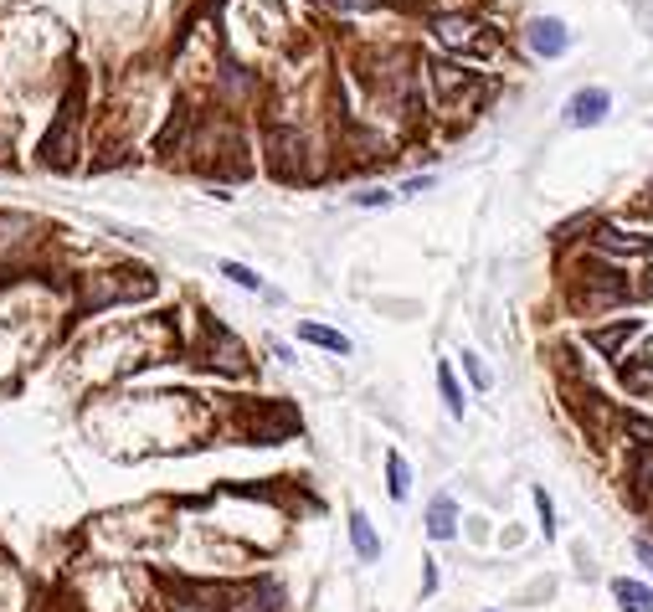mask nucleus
I'll return each instance as SVG.
<instances>
[{"label": "nucleus", "mask_w": 653, "mask_h": 612, "mask_svg": "<svg viewBox=\"0 0 653 612\" xmlns=\"http://www.w3.org/2000/svg\"><path fill=\"white\" fill-rule=\"evenodd\" d=\"M628 298H633V283L622 278L618 267H602V263L581 267L571 283V309H581V315H602V309H618Z\"/></svg>", "instance_id": "f257e3e1"}, {"label": "nucleus", "mask_w": 653, "mask_h": 612, "mask_svg": "<svg viewBox=\"0 0 653 612\" xmlns=\"http://www.w3.org/2000/svg\"><path fill=\"white\" fill-rule=\"evenodd\" d=\"M432 32H437V42H447V47H458V52H489L495 47V32H478V21H463V16H443Z\"/></svg>", "instance_id": "f03ea898"}, {"label": "nucleus", "mask_w": 653, "mask_h": 612, "mask_svg": "<svg viewBox=\"0 0 653 612\" xmlns=\"http://www.w3.org/2000/svg\"><path fill=\"white\" fill-rule=\"evenodd\" d=\"M607 109H612V93L607 88H576L571 103H566V124L571 129H591V124H602Z\"/></svg>", "instance_id": "7ed1b4c3"}, {"label": "nucleus", "mask_w": 653, "mask_h": 612, "mask_svg": "<svg viewBox=\"0 0 653 612\" xmlns=\"http://www.w3.org/2000/svg\"><path fill=\"white\" fill-rule=\"evenodd\" d=\"M525 42L535 57H561V52L571 47V32H566V21H556V16H535L525 26Z\"/></svg>", "instance_id": "20e7f679"}, {"label": "nucleus", "mask_w": 653, "mask_h": 612, "mask_svg": "<svg viewBox=\"0 0 653 612\" xmlns=\"http://www.w3.org/2000/svg\"><path fill=\"white\" fill-rule=\"evenodd\" d=\"M591 242H597L607 257H643V252H653V237L648 232H622V227H597Z\"/></svg>", "instance_id": "39448f33"}, {"label": "nucleus", "mask_w": 653, "mask_h": 612, "mask_svg": "<svg viewBox=\"0 0 653 612\" xmlns=\"http://www.w3.org/2000/svg\"><path fill=\"white\" fill-rule=\"evenodd\" d=\"M427 78H432V93H437V103H443V109H447V98H468V93H478V83L474 78H468V73H463V67H447V63H432V73H427Z\"/></svg>", "instance_id": "423d86ee"}, {"label": "nucleus", "mask_w": 653, "mask_h": 612, "mask_svg": "<svg viewBox=\"0 0 653 612\" xmlns=\"http://www.w3.org/2000/svg\"><path fill=\"white\" fill-rule=\"evenodd\" d=\"M427 535L432 540H453V535H458V504L447 500V494H437V500L427 504Z\"/></svg>", "instance_id": "0eeeda50"}, {"label": "nucleus", "mask_w": 653, "mask_h": 612, "mask_svg": "<svg viewBox=\"0 0 653 612\" xmlns=\"http://www.w3.org/2000/svg\"><path fill=\"white\" fill-rule=\"evenodd\" d=\"M612 597H618L622 612H653V587H643V581L618 577V581H612Z\"/></svg>", "instance_id": "6e6552de"}, {"label": "nucleus", "mask_w": 653, "mask_h": 612, "mask_svg": "<svg viewBox=\"0 0 653 612\" xmlns=\"http://www.w3.org/2000/svg\"><path fill=\"white\" fill-rule=\"evenodd\" d=\"M299 340L303 345H319V350H335V355H351V340H345L340 330H330V325H309V319H303Z\"/></svg>", "instance_id": "1a4fd4ad"}, {"label": "nucleus", "mask_w": 653, "mask_h": 612, "mask_svg": "<svg viewBox=\"0 0 653 612\" xmlns=\"http://www.w3.org/2000/svg\"><path fill=\"white\" fill-rule=\"evenodd\" d=\"M351 540H355V556H360V561H376V556H381V540H376V530H370V520L360 515V510L351 515Z\"/></svg>", "instance_id": "9d476101"}, {"label": "nucleus", "mask_w": 653, "mask_h": 612, "mask_svg": "<svg viewBox=\"0 0 653 612\" xmlns=\"http://www.w3.org/2000/svg\"><path fill=\"white\" fill-rule=\"evenodd\" d=\"M386 489H391V500H407V489H412V469L401 453H386Z\"/></svg>", "instance_id": "9b49d317"}, {"label": "nucleus", "mask_w": 653, "mask_h": 612, "mask_svg": "<svg viewBox=\"0 0 653 612\" xmlns=\"http://www.w3.org/2000/svg\"><path fill=\"white\" fill-rule=\"evenodd\" d=\"M437 392H443V407L453 412V417H463V386H458V376H453V365H437Z\"/></svg>", "instance_id": "f8f14e48"}, {"label": "nucleus", "mask_w": 653, "mask_h": 612, "mask_svg": "<svg viewBox=\"0 0 653 612\" xmlns=\"http://www.w3.org/2000/svg\"><path fill=\"white\" fill-rule=\"evenodd\" d=\"M216 273H222V278H226V283H237V288H253V294H257V288H263V278H257L253 267H242V263H232V257H222V263H216Z\"/></svg>", "instance_id": "ddd939ff"}, {"label": "nucleus", "mask_w": 653, "mask_h": 612, "mask_svg": "<svg viewBox=\"0 0 653 612\" xmlns=\"http://www.w3.org/2000/svg\"><path fill=\"white\" fill-rule=\"evenodd\" d=\"M633 335H638V325H633V319H628V325H612V330H597V335H591V340H597V350H607V355H612V350H618L622 340H633Z\"/></svg>", "instance_id": "4468645a"}, {"label": "nucleus", "mask_w": 653, "mask_h": 612, "mask_svg": "<svg viewBox=\"0 0 653 612\" xmlns=\"http://www.w3.org/2000/svg\"><path fill=\"white\" fill-rule=\"evenodd\" d=\"M535 510H541V530H545V540H551V535H556V504H551L545 489H535Z\"/></svg>", "instance_id": "2eb2a0df"}, {"label": "nucleus", "mask_w": 653, "mask_h": 612, "mask_svg": "<svg viewBox=\"0 0 653 612\" xmlns=\"http://www.w3.org/2000/svg\"><path fill=\"white\" fill-rule=\"evenodd\" d=\"M463 371H468V381H474L478 392H484V386H489V371H484V365H478V355H463Z\"/></svg>", "instance_id": "dca6fc26"}, {"label": "nucleus", "mask_w": 653, "mask_h": 612, "mask_svg": "<svg viewBox=\"0 0 653 612\" xmlns=\"http://www.w3.org/2000/svg\"><path fill=\"white\" fill-rule=\"evenodd\" d=\"M355 201H360V206H386V201H391V196H386V190H360Z\"/></svg>", "instance_id": "f3484780"}, {"label": "nucleus", "mask_w": 653, "mask_h": 612, "mask_svg": "<svg viewBox=\"0 0 653 612\" xmlns=\"http://www.w3.org/2000/svg\"><path fill=\"white\" fill-rule=\"evenodd\" d=\"M432 186V175H417V180H407V186H401V196H417V190H427Z\"/></svg>", "instance_id": "a211bd4d"}, {"label": "nucleus", "mask_w": 653, "mask_h": 612, "mask_svg": "<svg viewBox=\"0 0 653 612\" xmlns=\"http://www.w3.org/2000/svg\"><path fill=\"white\" fill-rule=\"evenodd\" d=\"M638 561H643V566L653 571V546H648V540H638Z\"/></svg>", "instance_id": "6ab92c4d"}, {"label": "nucleus", "mask_w": 653, "mask_h": 612, "mask_svg": "<svg viewBox=\"0 0 653 612\" xmlns=\"http://www.w3.org/2000/svg\"><path fill=\"white\" fill-rule=\"evenodd\" d=\"M638 294H643V298H653V267L643 273V283H638Z\"/></svg>", "instance_id": "aec40b11"}, {"label": "nucleus", "mask_w": 653, "mask_h": 612, "mask_svg": "<svg viewBox=\"0 0 653 612\" xmlns=\"http://www.w3.org/2000/svg\"><path fill=\"white\" fill-rule=\"evenodd\" d=\"M340 11H360V5H376V0H335Z\"/></svg>", "instance_id": "412c9836"}]
</instances>
